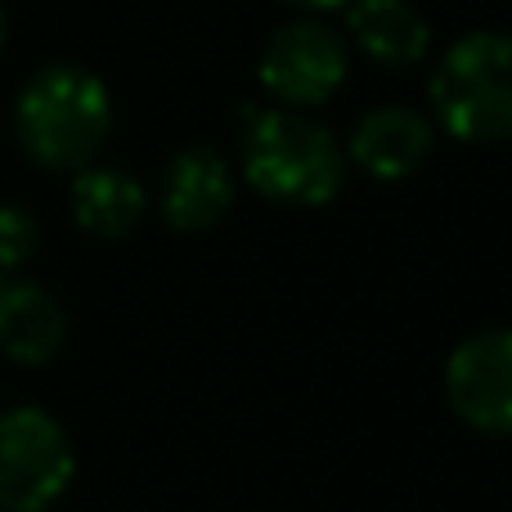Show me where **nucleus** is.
Masks as SVG:
<instances>
[{
	"instance_id": "obj_10",
	"label": "nucleus",
	"mask_w": 512,
	"mask_h": 512,
	"mask_svg": "<svg viewBox=\"0 0 512 512\" xmlns=\"http://www.w3.org/2000/svg\"><path fill=\"white\" fill-rule=\"evenodd\" d=\"M346 32L382 68H414L432 45V27L409 0H351Z\"/></svg>"
},
{
	"instance_id": "obj_8",
	"label": "nucleus",
	"mask_w": 512,
	"mask_h": 512,
	"mask_svg": "<svg viewBox=\"0 0 512 512\" xmlns=\"http://www.w3.org/2000/svg\"><path fill=\"white\" fill-rule=\"evenodd\" d=\"M68 342V310L45 283L0 270V355L14 364H45Z\"/></svg>"
},
{
	"instance_id": "obj_7",
	"label": "nucleus",
	"mask_w": 512,
	"mask_h": 512,
	"mask_svg": "<svg viewBox=\"0 0 512 512\" xmlns=\"http://www.w3.org/2000/svg\"><path fill=\"white\" fill-rule=\"evenodd\" d=\"M234 207V171L212 144H189L162 171V221L180 234H203Z\"/></svg>"
},
{
	"instance_id": "obj_4",
	"label": "nucleus",
	"mask_w": 512,
	"mask_h": 512,
	"mask_svg": "<svg viewBox=\"0 0 512 512\" xmlns=\"http://www.w3.org/2000/svg\"><path fill=\"white\" fill-rule=\"evenodd\" d=\"M77 450L54 414L36 405L0 409V512H45L68 495Z\"/></svg>"
},
{
	"instance_id": "obj_13",
	"label": "nucleus",
	"mask_w": 512,
	"mask_h": 512,
	"mask_svg": "<svg viewBox=\"0 0 512 512\" xmlns=\"http://www.w3.org/2000/svg\"><path fill=\"white\" fill-rule=\"evenodd\" d=\"M288 5H297V9H342V5H351V0H288Z\"/></svg>"
},
{
	"instance_id": "obj_11",
	"label": "nucleus",
	"mask_w": 512,
	"mask_h": 512,
	"mask_svg": "<svg viewBox=\"0 0 512 512\" xmlns=\"http://www.w3.org/2000/svg\"><path fill=\"white\" fill-rule=\"evenodd\" d=\"M144 185L122 167H81L72 180V216L90 239H126L144 221Z\"/></svg>"
},
{
	"instance_id": "obj_5",
	"label": "nucleus",
	"mask_w": 512,
	"mask_h": 512,
	"mask_svg": "<svg viewBox=\"0 0 512 512\" xmlns=\"http://www.w3.org/2000/svg\"><path fill=\"white\" fill-rule=\"evenodd\" d=\"M445 396L468 427L512 436V328L463 337L445 360Z\"/></svg>"
},
{
	"instance_id": "obj_12",
	"label": "nucleus",
	"mask_w": 512,
	"mask_h": 512,
	"mask_svg": "<svg viewBox=\"0 0 512 512\" xmlns=\"http://www.w3.org/2000/svg\"><path fill=\"white\" fill-rule=\"evenodd\" d=\"M41 248V221L23 203H0V270H23Z\"/></svg>"
},
{
	"instance_id": "obj_14",
	"label": "nucleus",
	"mask_w": 512,
	"mask_h": 512,
	"mask_svg": "<svg viewBox=\"0 0 512 512\" xmlns=\"http://www.w3.org/2000/svg\"><path fill=\"white\" fill-rule=\"evenodd\" d=\"M0 50H5V9H0Z\"/></svg>"
},
{
	"instance_id": "obj_9",
	"label": "nucleus",
	"mask_w": 512,
	"mask_h": 512,
	"mask_svg": "<svg viewBox=\"0 0 512 512\" xmlns=\"http://www.w3.org/2000/svg\"><path fill=\"white\" fill-rule=\"evenodd\" d=\"M436 131L423 113L405 104H382L355 122L346 158L373 180H409L427 158H432Z\"/></svg>"
},
{
	"instance_id": "obj_6",
	"label": "nucleus",
	"mask_w": 512,
	"mask_h": 512,
	"mask_svg": "<svg viewBox=\"0 0 512 512\" xmlns=\"http://www.w3.org/2000/svg\"><path fill=\"white\" fill-rule=\"evenodd\" d=\"M346 81V45L324 23H288L261 54V86L288 108H315Z\"/></svg>"
},
{
	"instance_id": "obj_2",
	"label": "nucleus",
	"mask_w": 512,
	"mask_h": 512,
	"mask_svg": "<svg viewBox=\"0 0 512 512\" xmlns=\"http://www.w3.org/2000/svg\"><path fill=\"white\" fill-rule=\"evenodd\" d=\"M14 131L36 167L77 176L99 158L113 131L108 86L77 63H50L18 90Z\"/></svg>"
},
{
	"instance_id": "obj_1",
	"label": "nucleus",
	"mask_w": 512,
	"mask_h": 512,
	"mask_svg": "<svg viewBox=\"0 0 512 512\" xmlns=\"http://www.w3.org/2000/svg\"><path fill=\"white\" fill-rule=\"evenodd\" d=\"M243 176L283 207H324L346 185V153L328 126L297 108H243Z\"/></svg>"
},
{
	"instance_id": "obj_3",
	"label": "nucleus",
	"mask_w": 512,
	"mask_h": 512,
	"mask_svg": "<svg viewBox=\"0 0 512 512\" xmlns=\"http://www.w3.org/2000/svg\"><path fill=\"white\" fill-rule=\"evenodd\" d=\"M432 113L463 144L512 140V36L468 32L432 72Z\"/></svg>"
}]
</instances>
